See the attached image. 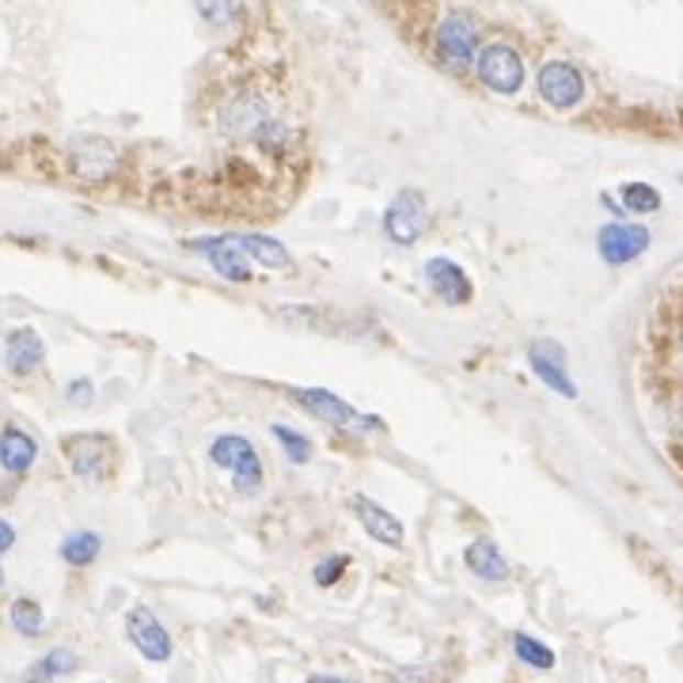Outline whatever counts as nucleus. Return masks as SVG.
Wrapping results in <instances>:
<instances>
[{
    "mask_svg": "<svg viewBox=\"0 0 683 683\" xmlns=\"http://www.w3.org/2000/svg\"><path fill=\"white\" fill-rule=\"evenodd\" d=\"M221 130L232 141H255V145L266 148H282L285 137H289V125L282 122L274 103L263 96H251V91L228 99L221 111Z\"/></svg>",
    "mask_w": 683,
    "mask_h": 683,
    "instance_id": "nucleus-1",
    "label": "nucleus"
},
{
    "mask_svg": "<svg viewBox=\"0 0 683 683\" xmlns=\"http://www.w3.org/2000/svg\"><path fill=\"white\" fill-rule=\"evenodd\" d=\"M209 463L232 475V486L240 497H255L263 491V478H266L263 455H258V449L247 437H240V433L213 437V441H209Z\"/></svg>",
    "mask_w": 683,
    "mask_h": 683,
    "instance_id": "nucleus-2",
    "label": "nucleus"
},
{
    "mask_svg": "<svg viewBox=\"0 0 683 683\" xmlns=\"http://www.w3.org/2000/svg\"><path fill=\"white\" fill-rule=\"evenodd\" d=\"M289 395L308 410L311 418L327 421V426L342 429V433H373V429H384V421L379 418L353 410L350 403L339 399L334 392H327V387H289Z\"/></svg>",
    "mask_w": 683,
    "mask_h": 683,
    "instance_id": "nucleus-3",
    "label": "nucleus"
},
{
    "mask_svg": "<svg viewBox=\"0 0 683 683\" xmlns=\"http://www.w3.org/2000/svg\"><path fill=\"white\" fill-rule=\"evenodd\" d=\"M433 46H437V57H441L449 69H455V73L471 69V65L478 62V27H475V20L463 15V12L444 15V20L437 23Z\"/></svg>",
    "mask_w": 683,
    "mask_h": 683,
    "instance_id": "nucleus-4",
    "label": "nucleus"
},
{
    "mask_svg": "<svg viewBox=\"0 0 683 683\" xmlns=\"http://www.w3.org/2000/svg\"><path fill=\"white\" fill-rule=\"evenodd\" d=\"M62 452L69 460L73 475L84 478V483H103L114 467V441L103 433H76L65 437Z\"/></svg>",
    "mask_w": 683,
    "mask_h": 683,
    "instance_id": "nucleus-5",
    "label": "nucleus"
},
{
    "mask_svg": "<svg viewBox=\"0 0 683 683\" xmlns=\"http://www.w3.org/2000/svg\"><path fill=\"white\" fill-rule=\"evenodd\" d=\"M187 247H190V255L206 258L224 282H235V285L255 282V277H251V258H247V251H243L240 235H201V240H190Z\"/></svg>",
    "mask_w": 683,
    "mask_h": 683,
    "instance_id": "nucleus-6",
    "label": "nucleus"
},
{
    "mask_svg": "<svg viewBox=\"0 0 683 683\" xmlns=\"http://www.w3.org/2000/svg\"><path fill=\"white\" fill-rule=\"evenodd\" d=\"M475 73L486 88L497 91V96H517L520 84H525V57H520L509 42H494V46L478 49Z\"/></svg>",
    "mask_w": 683,
    "mask_h": 683,
    "instance_id": "nucleus-7",
    "label": "nucleus"
},
{
    "mask_svg": "<svg viewBox=\"0 0 683 683\" xmlns=\"http://www.w3.org/2000/svg\"><path fill=\"white\" fill-rule=\"evenodd\" d=\"M429 228V206L421 198V190H403L392 198V206L384 209V232L399 247H415Z\"/></svg>",
    "mask_w": 683,
    "mask_h": 683,
    "instance_id": "nucleus-8",
    "label": "nucleus"
},
{
    "mask_svg": "<svg viewBox=\"0 0 683 683\" xmlns=\"http://www.w3.org/2000/svg\"><path fill=\"white\" fill-rule=\"evenodd\" d=\"M125 638H130L133 649L152 664H167L175 653V642H172V635H167V627L145 604H133L130 612H125Z\"/></svg>",
    "mask_w": 683,
    "mask_h": 683,
    "instance_id": "nucleus-9",
    "label": "nucleus"
},
{
    "mask_svg": "<svg viewBox=\"0 0 683 683\" xmlns=\"http://www.w3.org/2000/svg\"><path fill=\"white\" fill-rule=\"evenodd\" d=\"M539 99L554 111H570L585 99V76H581L577 65L570 62H547L536 76Z\"/></svg>",
    "mask_w": 683,
    "mask_h": 683,
    "instance_id": "nucleus-10",
    "label": "nucleus"
},
{
    "mask_svg": "<svg viewBox=\"0 0 683 683\" xmlns=\"http://www.w3.org/2000/svg\"><path fill=\"white\" fill-rule=\"evenodd\" d=\"M649 240H653V235H649L646 224L612 221L601 228V235H596V251H601V258L607 266H627L649 247Z\"/></svg>",
    "mask_w": 683,
    "mask_h": 683,
    "instance_id": "nucleus-11",
    "label": "nucleus"
},
{
    "mask_svg": "<svg viewBox=\"0 0 683 683\" xmlns=\"http://www.w3.org/2000/svg\"><path fill=\"white\" fill-rule=\"evenodd\" d=\"M528 365L554 395H562V399H577V384H573V376L566 373V350H562L559 342H551V339L531 342Z\"/></svg>",
    "mask_w": 683,
    "mask_h": 683,
    "instance_id": "nucleus-12",
    "label": "nucleus"
},
{
    "mask_svg": "<svg viewBox=\"0 0 683 683\" xmlns=\"http://www.w3.org/2000/svg\"><path fill=\"white\" fill-rule=\"evenodd\" d=\"M426 285H429V293L441 304H449V308H463V304H471V297H475V285H471L467 269L444 255L426 263Z\"/></svg>",
    "mask_w": 683,
    "mask_h": 683,
    "instance_id": "nucleus-13",
    "label": "nucleus"
},
{
    "mask_svg": "<svg viewBox=\"0 0 683 683\" xmlns=\"http://www.w3.org/2000/svg\"><path fill=\"white\" fill-rule=\"evenodd\" d=\"M73 175L84 183H107L118 167V148L103 137H80L69 148Z\"/></svg>",
    "mask_w": 683,
    "mask_h": 683,
    "instance_id": "nucleus-14",
    "label": "nucleus"
},
{
    "mask_svg": "<svg viewBox=\"0 0 683 683\" xmlns=\"http://www.w3.org/2000/svg\"><path fill=\"white\" fill-rule=\"evenodd\" d=\"M353 513H357L361 528H365L368 536L376 539V543H384V547H403V543H407V528H403V520L395 517V513H387L384 505H376L373 497H365V494L353 497Z\"/></svg>",
    "mask_w": 683,
    "mask_h": 683,
    "instance_id": "nucleus-15",
    "label": "nucleus"
},
{
    "mask_svg": "<svg viewBox=\"0 0 683 683\" xmlns=\"http://www.w3.org/2000/svg\"><path fill=\"white\" fill-rule=\"evenodd\" d=\"M46 361V342H42V334L35 327H20V331L8 334L4 342V368L12 376H27L35 373V368Z\"/></svg>",
    "mask_w": 683,
    "mask_h": 683,
    "instance_id": "nucleus-16",
    "label": "nucleus"
},
{
    "mask_svg": "<svg viewBox=\"0 0 683 683\" xmlns=\"http://www.w3.org/2000/svg\"><path fill=\"white\" fill-rule=\"evenodd\" d=\"M463 562H467V570L475 573L478 581H491V585H502V581H509V562H505L502 547L494 543V539H471L467 551H463Z\"/></svg>",
    "mask_w": 683,
    "mask_h": 683,
    "instance_id": "nucleus-17",
    "label": "nucleus"
},
{
    "mask_svg": "<svg viewBox=\"0 0 683 683\" xmlns=\"http://www.w3.org/2000/svg\"><path fill=\"white\" fill-rule=\"evenodd\" d=\"M35 455H38L35 437L23 433L20 426H4V429H0V467H4L8 475H23V471H31Z\"/></svg>",
    "mask_w": 683,
    "mask_h": 683,
    "instance_id": "nucleus-18",
    "label": "nucleus"
},
{
    "mask_svg": "<svg viewBox=\"0 0 683 683\" xmlns=\"http://www.w3.org/2000/svg\"><path fill=\"white\" fill-rule=\"evenodd\" d=\"M243 251H247L251 263L266 266V269H289L293 266V255L285 251L282 240H274V235H263V232H247L240 235Z\"/></svg>",
    "mask_w": 683,
    "mask_h": 683,
    "instance_id": "nucleus-19",
    "label": "nucleus"
},
{
    "mask_svg": "<svg viewBox=\"0 0 683 683\" xmlns=\"http://www.w3.org/2000/svg\"><path fill=\"white\" fill-rule=\"evenodd\" d=\"M99 551H103V536L99 531H91V528H76L69 531V536L62 539V559H65V566H91V562L99 559Z\"/></svg>",
    "mask_w": 683,
    "mask_h": 683,
    "instance_id": "nucleus-20",
    "label": "nucleus"
},
{
    "mask_svg": "<svg viewBox=\"0 0 683 683\" xmlns=\"http://www.w3.org/2000/svg\"><path fill=\"white\" fill-rule=\"evenodd\" d=\"M509 646H513V653H517V661L528 664V669H536V672H551L554 664H559L554 649L547 642H539L536 635H525V630H517V635L509 638Z\"/></svg>",
    "mask_w": 683,
    "mask_h": 683,
    "instance_id": "nucleus-21",
    "label": "nucleus"
},
{
    "mask_svg": "<svg viewBox=\"0 0 683 683\" xmlns=\"http://www.w3.org/2000/svg\"><path fill=\"white\" fill-rule=\"evenodd\" d=\"M73 669H76V653H73V649H65V646H57V649H49L46 657H38L23 680H27V683H49V680L69 676Z\"/></svg>",
    "mask_w": 683,
    "mask_h": 683,
    "instance_id": "nucleus-22",
    "label": "nucleus"
},
{
    "mask_svg": "<svg viewBox=\"0 0 683 683\" xmlns=\"http://www.w3.org/2000/svg\"><path fill=\"white\" fill-rule=\"evenodd\" d=\"M8 619H12L15 635H23V638H38L42 630H46V615H42V607L31 601V596H20V601L8 607Z\"/></svg>",
    "mask_w": 683,
    "mask_h": 683,
    "instance_id": "nucleus-23",
    "label": "nucleus"
},
{
    "mask_svg": "<svg viewBox=\"0 0 683 683\" xmlns=\"http://www.w3.org/2000/svg\"><path fill=\"white\" fill-rule=\"evenodd\" d=\"M198 15L213 27H232L243 20V0H194Z\"/></svg>",
    "mask_w": 683,
    "mask_h": 683,
    "instance_id": "nucleus-24",
    "label": "nucleus"
},
{
    "mask_svg": "<svg viewBox=\"0 0 683 683\" xmlns=\"http://www.w3.org/2000/svg\"><path fill=\"white\" fill-rule=\"evenodd\" d=\"M619 198H623V209L627 213H657L661 209V190L657 187H649V183H627V187L619 190Z\"/></svg>",
    "mask_w": 683,
    "mask_h": 683,
    "instance_id": "nucleus-25",
    "label": "nucleus"
},
{
    "mask_svg": "<svg viewBox=\"0 0 683 683\" xmlns=\"http://www.w3.org/2000/svg\"><path fill=\"white\" fill-rule=\"evenodd\" d=\"M269 433H274V441L282 444V452L289 455V463H308L311 460V437H304V433H297V429L293 426H282V421H274V426H269Z\"/></svg>",
    "mask_w": 683,
    "mask_h": 683,
    "instance_id": "nucleus-26",
    "label": "nucleus"
},
{
    "mask_svg": "<svg viewBox=\"0 0 683 683\" xmlns=\"http://www.w3.org/2000/svg\"><path fill=\"white\" fill-rule=\"evenodd\" d=\"M345 570H350V554H327V559L316 562V570H311V581H316L319 588H334L342 581Z\"/></svg>",
    "mask_w": 683,
    "mask_h": 683,
    "instance_id": "nucleus-27",
    "label": "nucleus"
},
{
    "mask_svg": "<svg viewBox=\"0 0 683 683\" xmlns=\"http://www.w3.org/2000/svg\"><path fill=\"white\" fill-rule=\"evenodd\" d=\"M91 392H96V387H91V379H73V384L65 387V399L76 403V407H88Z\"/></svg>",
    "mask_w": 683,
    "mask_h": 683,
    "instance_id": "nucleus-28",
    "label": "nucleus"
},
{
    "mask_svg": "<svg viewBox=\"0 0 683 683\" xmlns=\"http://www.w3.org/2000/svg\"><path fill=\"white\" fill-rule=\"evenodd\" d=\"M12 547H15V528L8 525L4 517H0V554H4V551H12Z\"/></svg>",
    "mask_w": 683,
    "mask_h": 683,
    "instance_id": "nucleus-29",
    "label": "nucleus"
},
{
    "mask_svg": "<svg viewBox=\"0 0 683 683\" xmlns=\"http://www.w3.org/2000/svg\"><path fill=\"white\" fill-rule=\"evenodd\" d=\"M308 683H353L345 676H327V672H319V676H308Z\"/></svg>",
    "mask_w": 683,
    "mask_h": 683,
    "instance_id": "nucleus-30",
    "label": "nucleus"
},
{
    "mask_svg": "<svg viewBox=\"0 0 683 683\" xmlns=\"http://www.w3.org/2000/svg\"><path fill=\"white\" fill-rule=\"evenodd\" d=\"M0 588H4V570H0Z\"/></svg>",
    "mask_w": 683,
    "mask_h": 683,
    "instance_id": "nucleus-31",
    "label": "nucleus"
},
{
    "mask_svg": "<svg viewBox=\"0 0 683 683\" xmlns=\"http://www.w3.org/2000/svg\"><path fill=\"white\" fill-rule=\"evenodd\" d=\"M680 345H683V331H680Z\"/></svg>",
    "mask_w": 683,
    "mask_h": 683,
    "instance_id": "nucleus-32",
    "label": "nucleus"
}]
</instances>
